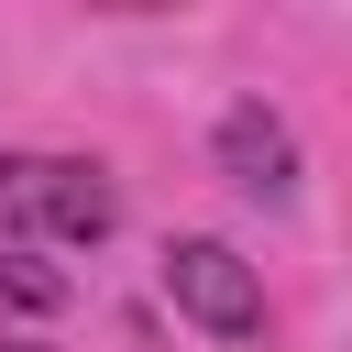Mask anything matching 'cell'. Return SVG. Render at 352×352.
Here are the masks:
<instances>
[{
  "label": "cell",
  "instance_id": "6da1fadb",
  "mask_svg": "<svg viewBox=\"0 0 352 352\" xmlns=\"http://www.w3.org/2000/svg\"><path fill=\"white\" fill-rule=\"evenodd\" d=\"M0 231H11V242H66V253H88V242L121 231V187H110V165H88V154H0Z\"/></svg>",
  "mask_w": 352,
  "mask_h": 352
},
{
  "label": "cell",
  "instance_id": "277c9868",
  "mask_svg": "<svg viewBox=\"0 0 352 352\" xmlns=\"http://www.w3.org/2000/svg\"><path fill=\"white\" fill-rule=\"evenodd\" d=\"M66 297H77V286H66L55 264H33V253H0V308H11V319H55Z\"/></svg>",
  "mask_w": 352,
  "mask_h": 352
},
{
  "label": "cell",
  "instance_id": "3957f363",
  "mask_svg": "<svg viewBox=\"0 0 352 352\" xmlns=\"http://www.w3.org/2000/svg\"><path fill=\"white\" fill-rule=\"evenodd\" d=\"M220 176L242 187V198H297V132H286V110H264V99H231L220 110Z\"/></svg>",
  "mask_w": 352,
  "mask_h": 352
},
{
  "label": "cell",
  "instance_id": "7a4b0ae2",
  "mask_svg": "<svg viewBox=\"0 0 352 352\" xmlns=\"http://www.w3.org/2000/svg\"><path fill=\"white\" fill-rule=\"evenodd\" d=\"M165 297H176V319H198L209 341H264V275L231 253V242H209V231H187V242H165Z\"/></svg>",
  "mask_w": 352,
  "mask_h": 352
}]
</instances>
